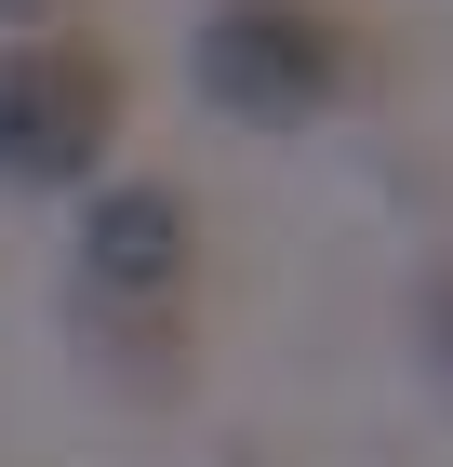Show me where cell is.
<instances>
[{"label": "cell", "mask_w": 453, "mask_h": 467, "mask_svg": "<svg viewBox=\"0 0 453 467\" xmlns=\"http://www.w3.org/2000/svg\"><path fill=\"white\" fill-rule=\"evenodd\" d=\"M187 307H201V227H187V187H107L80 214V267H67V321L107 360V388L174 400L187 388Z\"/></svg>", "instance_id": "cell-1"}, {"label": "cell", "mask_w": 453, "mask_h": 467, "mask_svg": "<svg viewBox=\"0 0 453 467\" xmlns=\"http://www.w3.org/2000/svg\"><path fill=\"white\" fill-rule=\"evenodd\" d=\"M187 80L227 120H320L360 80V27L334 0H213L187 40Z\"/></svg>", "instance_id": "cell-2"}, {"label": "cell", "mask_w": 453, "mask_h": 467, "mask_svg": "<svg viewBox=\"0 0 453 467\" xmlns=\"http://www.w3.org/2000/svg\"><path fill=\"white\" fill-rule=\"evenodd\" d=\"M120 147V54L107 40H0V187H80Z\"/></svg>", "instance_id": "cell-3"}, {"label": "cell", "mask_w": 453, "mask_h": 467, "mask_svg": "<svg viewBox=\"0 0 453 467\" xmlns=\"http://www.w3.org/2000/svg\"><path fill=\"white\" fill-rule=\"evenodd\" d=\"M414 348H427V374H440V400H453V254L414 281Z\"/></svg>", "instance_id": "cell-4"}, {"label": "cell", "mask_w": 453, "mask_h": 467, "mask_svg": "<svg viewBox=\"0 0 453 467\" xmlns=\"http://www.w3.org/2000/svg\"><path fill=\"white\" fill-rule=\"evenodd\" d=\"M14 14H40V0H0V27H14Z\"/></svg>", "instance_id": "cell-5"}]
</instances>
